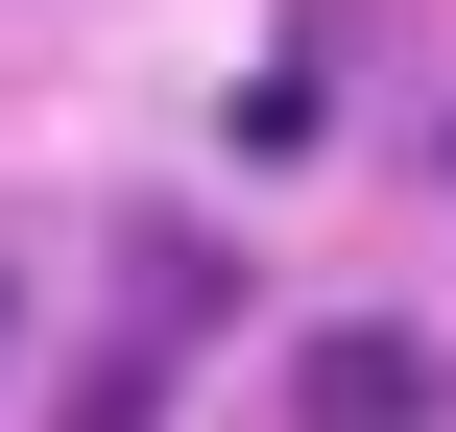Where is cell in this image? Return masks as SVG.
<instances>
[{"label": "cell", "mask_w": 456, "mask_h": 432, "mask_svg": "<svg viewBox=\"0 0 456 432\" xmlns=\"http://www.w3.org/2000/svg\"><path fill=\"white\" fill-rule=\"evenodd\" d=\"M289 432H456V361L409 313H337V337L289 361Z\"/></svg>", "instance_id": "1"}]
</instances>
